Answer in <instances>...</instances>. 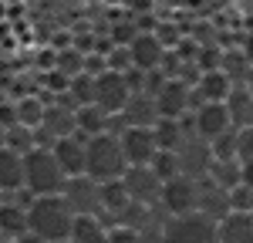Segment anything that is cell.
<instances>
[{
	"mask_svg": "<svg viewBox=\"0 0 253 243\" xmlns=\"http://www.w3.org/2000/svg\"><path fill=\"white\" fill-rule=\"evenodd\" d=\"M240 51H243V58H247V61L253 64V34H247V38H243V44H240Z\"/></svg>",
	"mask_w": 253,
	"mask_h": 243,
	"instance_id": "836d02e7",
	"label": "cell"
},
{
	"mask_svg": "<svg viewBox=\"0 0 253 243\" xmlns=\"http://www.w3.org/2000/svg\"><path fill=\"white\" fill-rule=\"evenodd\" d=\"M75 122H78V135L95 139V135H105V132H108L112 115H105L98 105H84V108H78V112H75Z\"/></svg>",
	"mask_w": 253,
	"mask_h": 243,
	"instance_id": "7402d4cb",
	"label": "cell"
},
{
	"mask_svg": "<svg viewBox=\"0 0 253 243\" xmlns=\"http://www.w3.org/2000/svg\"><path fill=\"white\" fill-rule=\"evenodd\" d=\"M159 119H162V115H159V105H156L152 95H132L128 105L122 108L125 128H128V125H135V128H156Z\"/></svg>",
	"mask_w": 253,
	"mask_h": 243,
	"instance_id": "e0dca14e",
	"label": "cell"
},
{
	"mask_svg": "<svg viewBox=\"0 0 253 243\" xmlns=\"http://www.w3.org/2000/svg\"><path fill=\"white\" fill-rule=\"evenodd\" d=\"M166 243H219V233L213 220H206L203 213H189V216L169 220Z\"/></svg>",
	"mask_w": 253,
	"mask_h": 243,
	"instance_id": "8992f818",
	"label": "cell"
},
{
	"mask_svg": "<svg viewBox=\"0 0 253 243\" xmlns=\"http://www.w3.org/2000/svg\"><path fill=\"white\" fill-rule=\"evenodd\" d=\"M0 233L10 237V240L24 237L27 233V209L17 206V202H10V200L0 202Z\"/></svg>",
	"mask_w": 253,
	"mask_h": 243,
	"instance_id": "603a6c76",
	"label": "cell"
},
{
	"mask_svg": "<svg viewBox=\"0 0 253 243\" xmlns=\"http://www.w3.org/2000/svg\"><path fill=\"white\" fill-rule=\"evenodd\" d=\"M108 233H112V226L101 216H75L71 243H108Z\"/></svg>",
	"mask_w": 253,
	"mask_h": 243,
	"instance_id": "44dd1931",
	"label": "cell"
},
{
	"mask_svg": "<svg viewBox=\"0 0 253 243\" xmlns=\"http://www.w3.org/2000/svg\"><path fill=\"white\" fill-rule=\"evenodd\" d=\"M3 149H10V152H17V156H27L31 149H38L34 145V128H27V125H10L7 128V135H3Z\"/></svg>",
	"mask_w": 253,
	"mask_h": 243,
	"instance_id": "484cf974",
	"label": "cell"
},
{
	"mask_svg": "<svg viewBox=\"0 0 253 243\" xmlns=\"http://www.w3.org/2000/svg\"><path fill=\"white\" fill-rule=\"evenodd\" d=\"M3 200H7V193H3V189H0V202H3Z\"/></svg>",
	"mask_w": 253,
	"mask_h": 243,
	"instance_id": "74e56055",
	"label": "cell"
},
{
	"mask_svg": "<svg viewBox=\"0 0 253 243\" xmlns=\"http://www.w3.org/2000/svg\"><path fill=\"white\" fill-rule=\"evenodd\" d=\"M122 152H125V162L128 165H152L159 152V142H156V128H135V125H128V128H122Z\"/></svg>",
	"mask_w": 253,
	"mask_h": 243,
	"instance_id": "ba28073f",
	"label": "cell"
},
{
	"mask_svg": "<svg viewBox=\"0 0 253 243\" xmlns=\"http://www.w3.org/2000/svg\"><path fill=\"white\" fill-rule=\"evenodd\" d=\"M122 182H125L132 202H159L162 179L152 172V165H128L125 176H122Z\"/></svg>",
	"mask_w": 253,
	"mask_h": 243,
	"instance_id": "7c38bea8",
	"label": "cell"
},
{
	"mask_svg": "<svg viewBox=\"0 0 253 243\" xmlns=\"http://www.w3.org/2000/svg\"><path fill=\"white\" fill-rule=\"evenodd\" d=\"M226 112H230L233 128L253 125V95H250L247 84H233V91H230V98H226Z\"/></svg>",
	"mask_w": 253,
	"mask_h": 243,
	"instance_id": "d6986e66",
	"label": "cell"
},
{
	"mask_svg": "<svg viewBox=\"0 0 253 243\" xmlns=\"http://www.w3.org/2000/svg\"><path fill=\"white\" fill-rule=\"evenodd\" d=\"M193 128H196V135H199L203 142H213V139H219L223 132H230L233 122H230V112H226V101L199 105V108L193 112Z\"/></svg>",
	"mask_w": 253,
	"mask_h": 243,
	"instance_id": "8fae6325",
	"label": "cell"
},
{
	"mask_svg": "<svg viewBox=\"0 0 253 243\" xmlns=\"http://www.w3.org/2000/svg\"><path fill=\"white\" fill-rule=\"evenodd\" d=\"M240 165H243V186H250V189H253V159L240 162Z\"/></svg>",
	"mask_w": 253,
	"mask_h": 243,
	"instance_id": "e575fe53",
	"label": "cell"
},
{
	"mask_svg": "<svg viewBox=\"0 0 253 243\" xmlns=\"http://www.w3.org/2000/svg\"><path fill=\"white\" fill-rule=\"evenodd\" d=\"M230 213H253V189L250 186L230 189Z\"/></svg>",
	"mask_w": 253,
	"mask_h": 243,
	"instance_id": "4dcf8cb0",
	"label": "cell"
},
{
	"mask_svg": "<svg viewBox=\"0 0 253 243\" xmlns=\"http://www.w3.org/2000/svg\"><path fill=\"white\" fill-rule=\"evenodd\" d=\"M175 156H179V172L182 176H189V179H206L210 176L213 149H210V142H203L199 135H189L175 149Z\"/></svg>",
	"mask_w": 253,
	"mask_h": 243,
	"instance_id": "30bf717a",
	"label": "cell"
},
{
	"mask_svg": "<svg viewBox=\"0 0 253 243\" xmlns=\"http://www.w3.org/2000/svg\"><path fill=\"white\" fill-rule=\"evenodd\" d=\"M196 213H203L206 220H213V223L226 220L230 216V193L219 189L210 179H199V206H196Z\"/></svg>",
	"mask_w": 253,
	"mask_h": 243,
	"instance_id": "2e32d148",
	"label": "cell"
},
{
	"mask_svg": "<svg viewBox=\"0 0 253 243\" xmlns=\"http://www.w3.org/2000/svg\"><path fill=\"white\" fill-rule=\"evenodd\" d=\"M233 91V81L226 78L223 71H203L193 84V112L199 105H216V101H226Z\"/></svg>",
	"mask_w": 253,
	"mask_h": 243,
	"instance_id": "4fadbf2b",
	"label": "cell"
},
{
	"mask_svg": "<svg viewBox=\"0 0 253 243\" xmlns=\"http://www.w3.org/2000/svg\"><path fill=\"white\" fill-rule=\"evenodd\" d=\"M132 98V88L128 78L118 75V71H105L101 78H95V105L105 115H122V108Z\"/></svg>",
	"mask_w": 253,
	"mask_h": 243,
	"instance_id": "52a82bcc",
	"label": "cell"
},
{
	"mask_svg": "<svg viewBox=\"0 0 253 243\" xmlns=\"http://www.w3.org/2000/svg\"><path fill=\"white\" fill-rule=\"evenodd\" d=\"M128 51H132V64H135L138 71H162V61H166V44L152 34V31H145V34H138L132 44H128Z\"/></svg>",
	"mask_w": 253,
	"mask_h": 243,
	"instance_id": "5bb4252c",
	"label": "cell"
},
{
	"mask_svg": "<svg viewBox=\"0 0 253 243\" xmlns=\"http://www.w3.org/2000/svg\"><path fill=\"white\" fill-rule=\"evenodd\" d=\"M253 159V125L240 128V162Z\"/></svg>",
	"mask_w": 253,
	"mask_h": 243,
	"instance_id": "d6a6232c",
	"label": "cell"
},
{
	"mask_svg": "<svg viewBox=\"0 0 253 243\" xmlns=\"http://www.w3.org/2000/svg\"><path fill=\"white\" fill-rule=\"evenodd\" d=\"M210 149H213V162L240 159V128H230V132H223L219 139L210 142Z\"/></svg>",
	"mask_w": 253,
	"mask_h": 243,
	"instance_id": "4316f807",
	"label": "cell"
},
{
	"mask_svg": "<svg viewBox=\"0 0 253 243\" xmlns=\"http://www.w3.org/2000/svg\"><path fill=\"white\" fill-rule=\"evenodd\" d=\"M14 112H17V122L27 125V128H38L44 122V112H47V101L38 98V95H20L14 101Z\"/></svg>",
	"mask_w": 253,
	"mask_h": 243,
	"instance_id": "d4e9b609",
	"label": "cell"
},
{
	"mask_svg": "<svg viewBox=\"0 0 253 243\" xmlns=\"http://www.w3.org/2000/svg\"><path fill=\"white\" fill-rule=\"evenodd\" d=\"M0 243H14V240H10V237H3V233H0Z\"/></svg>",
	"mask_w": 253,
	"mask_h": 243,
	"instance_id": "8d00e7d4",
	"label": "cell"
},
{
	"mask_svg": "<svg viewBox=\"0 0 253 243\" xmlns=\"http://www.w3.org/2000/svg\"><path fill=\"white\" fill-rule=\"evenodd\" d=\"M71 226H75V213L61 196H38L27 209V230L38 233L44 243L71 240Z\"/></svg>",
	"mask_w": 253,
	"mask_h": 243,
	"instance_id": "6da1fadb",
	"label": "cell"
},
{
	"mask_svg": "<svg viewBox=\"0 0 253 243\" xmlns=\"http://www.w3.org/2000/svg\"><path fill=\"white\" fill-rule=\"evenodd\" d=\"M64 172L51 149H31L24 156V189L31 196H61L64 189Z\"/></svg>",
	"mask_w": 253,
	"mask_h": 243,
	"instance_id": "7a4b0ae2",
	"label": "cell"
},
{
	"mask_svg": "<svg viewBox=\"0 0 253 243\" xmlns=\"http://www.w3.org/2000/svg\"><path fill=\"white\" fill-rule=\"evenodd\" d=\"M108 243H145V237L138 230H128V226H112Z\"/></svg>",
	"mask_w": 253,
	"mask_h": 243,
	"instance_id": "1f68e13d",
	"label": "cell"
},
{
	"mask_svg": "<svg viewBox=\"0 0 253 243\" xmlns=\"http://www.w3.org/2000/svg\"><path fill=\"white\" fill-rule=\"evenodd\" d=\"M156 105H159L162 119H186V115H193V84H186L179 78H166V84L156 95Z\"/></svg>",
	"mask_w": 253,
	"mask_h": 243,
	"instance_id": "9c48e42d",
	"label": "cell"
},
{
	"mask_svg": "<svg viewBox=\"0 0 253 243\" xmlns=\"http://www.w3.org/2000/svg\"><path fill=\"white\" fill-rule=\"evenodd\" d=\"M14 243H44V240H41L38 233H31V230H27V233H24V237H17Z\"/></svg>",
	"mask_w": 253,
	"mask_h": 243,
	"instance_id": "d590c367",
	"label": "cell"
},
{
	"mask_svg": "<svg viewBox=\"0 0 253 243\" xmlns=\"http://www.w3.org/2000/svg\"><path fill=\"white\" fill-rule=\"evenodd\" d=\"M61 243H71V240H61Z\"/></svg>",
	"mask_w": 253,
	"mask_h": 243,
	"instance_id": "f35d334b",
	"label": "cell"
},
{
	"mask_svg": "<svg viewBox=\"0 0 253 243\" xmlns=\"http://www.w3.org/2000/svg\"><path fill=\"white\" fill-rule=\"evenodd\" d=\"M105 61H108V71H118V75H128L135 64H132V51L128 47H122V44H115L108 54H105Z\"/></svg>",
	"mask_w": 253,
	"mask_h": 243,
	"instance_id": "f546056e",
	"label": "cell"
},
{
	"mask_svg": "<svg viewBox=\"0 0 253 243\" xmlns=\"http://www.w3.org/2000/svg\"><path fill=\"white\" fill-rule=\"evenodd\" d=\"M210 182H216L219 189H236V186H243V165H240V159H230V162H213L210 165V176H206Z\"/></svg>",
	"mask_w": 253,
	"mask_h": 243,
	"instance_id": "cb8c5ba5",
	"label": "cell"
},
{
	"mask_svg": "<svg viewBox=\"0 0 253 243\" xmlns=\"http://www.w3.org/2000/svg\"><path fill=\"white\" fill-rule=\"evenodd\" d=\"M61 200L68 202V209L75 216H105L101 209V182H95L91 176H68Z\"/></svg>",
	"mask_w": 253,
	"mask_h": 243,
	"instance_id": "277c9868",
	"label": "cell"
},
{
	"mask_svg": "<svg viewBox=\"0 0 253 243\" xmlns=\"http://www.w3.org/2000/svg\"><path fill=\"white\" fill-rule=\"evenodd\" d=\"M54 159H58L64 176H84V156H88V139L84 135H68L54 142Z\"/></svg>",
	"mask_w": 253,
	"mask_h": 243,
	"instance_id": "9a60e30c",
	"label": "cell"
},
{
	"mask_svg": "<svg viewBox=\"0 0 253 243\" xmlns=\"http://www.w3.org/2000/svg\"><path fill=\"white\" fill-rule=\"evenodd\" d=\"M128 162L122 152V142L115 135H95L88 139V156H84V176H91L95 182H115L125 176Z\"/></svg>",
	"mask_w": 253,
	"mask_h": 243,
	"instance_id": "3957f363",
	"label": "cell"
},
{
	"mask_svg": "<svg viewBox=\"0 0 253 243\" xmlns=\"http://www.w3.org/2000/svg\"><path fill=\"white\" fill-rule=\"evenodd\" d=\"M152 172H156L162 182L182 176V172H179V156H175V152H169V149H159L156 159H152Z\"/></svg>",
	"mask_w": 253,
	"mask_h": 243,
	"instance_id": "f1b7e54d",
	"label": "cell"
},
{
	"mask_svg": "<svg viewBox=\"0 0 253 243\" xmlns=\"http://www.w3.org/2000/svg\"><path fill=\"white\" fill-rule=\"evenodd\" d=\"M54 71H61L64 78H78V75H84V54H81L78 47H61L58 61H54Z\"/></svg>",
	"mask_w": 253,
	"mask_h": 243,
	"instance_id": "83f0119b",
	"label": "cell"
},
{
	"mask_svg": "<svg viewBox=\"0 0 253 243\" xmlns=\"http://www.w3.org/2000/svg\"><path fill=\"white\" fill-rule=\"evenodd\" d=\"M219 243H253V213H230L216 223Z\"/></svg>",
	"mask_w": 253,
	"mask_h": 243,
	"instance_id": "ac0fdd59",
	"label": "cell"
},
{
	"mask_svg": "<svg viewBox=\"0 0 253 243\" xmlns=\"http://www.w3.org/2000/svg\"><path fill=\"white\" fill-rule=\"evenodd\" d=\"M159 206L169 213V216H189L199 206V179L189 176H175V179L162 182V193H159Z\"/></svg>",
	"mask_w": 253,
	"mask_h": 243,
	"instance_id": "5b68a950",
	"label": "cell"
},
{
	"mask_svg": "<svg viewBox=\"0 0 253 243\" xmlns=\"http://www.w3.org/2000/svg\"><path fill=\"white\" fill-rule=\"evenodd\" d=\"M0 189L7 196L24 189V156L10 152V149H0Z\"/></svg>",
	"mask_w": 253,
	"mask_h": 243,
	"instance_id": "ffe728a7",
	"label": "cell"
}]
</instances>
